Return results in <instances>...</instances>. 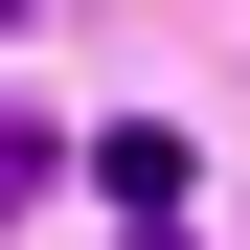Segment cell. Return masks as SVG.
Instances as JSON below:
<instances>
[{
  "mask_svg": "<svg viewBox=\"0 0 250 250\" xmlns=\"http://www.w3.org/2000/svg\"><path fill=\"white\" fill-rule=\"evenodd\" d=\"M137 250H182V228H159V205H137Z\"/></svg>",
  "mask_w": 250,
  "mask_h": 250,
  "instance_id": "6da1fadb",
  "label": "cell"
}]
</instances>
